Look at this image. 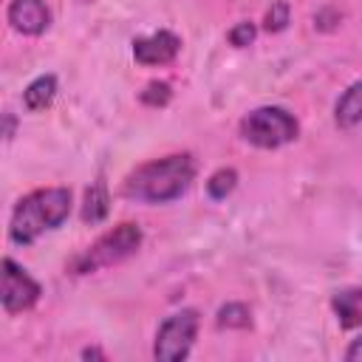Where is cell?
Wrapping results in <instances>:
<instances>
[{
	"mask_svg": "<svg viewBox=\"0 0 362 362\" xmlns=\"http://www.w3.org/2000/svg\"><path fill=\"white\" fill-rule=\"evenodd\" d=\"M192 178H195L192 156L178 153L158 161H147L136 173H130L124 181V195L147 204H167V201H175L181 192H187Z\"/></svg>",
	"mask_w": 362,
	"mask_h": 362,
	"instance_id": "1",
	"label": "cell"
},
{
	"mask_svg": "<svg viewBox=\"0 0 362 362\" xmlns=\"http://www.w3.org/2000/svg\"><path fill=\"white\" fill-rule=\"evenodd\" d=\"M71 212V192L65 187L37 189L17 201L8 223V235L14 243H31L45 229L59 226Z\"/></svg>",
	"mask_w": 362,
	"mask_h": 362,
	"instance_id": "2",
	"label": "cell"
},
{
	"mask_svg": "<svg viewBox=\"0 0 362 362\" xmlns=\"http://www.w3.org/2000/svg\"><path fill=\"white\" fill-rule=\"evenodd\" d=\"M141 246V229L136 223H119L107 235H102L96 243H90L82 255L74 257L71 272L74 274H90L105 266H116L124 257H130Z\"/></svg>",
	"mask_w": 362,
	"mask_h": 362,
	"instance_id": "3",
	"label": "cell"
},
{
	"mask_svg": "<svg viewBox=\"0 0 362 362\" xmlns=\"http://www.w3.org/2000/svg\"><path fill=\"white\" fill-rule=\"evenodd\" d=\"M297 130H300L297 119L283 107H257L246 113L240 122V136L249 144L263 147V150H274V147L294 141Z\"/></svg>",
	"mask_w": 362,
	"mask_h": 362,
	"instance_id": "4",
	"label": "cell"
},
{
	"mask_svg": "<svg viewBox=\"0 0 362 362\" xmlns=\"http://www.w3.org/2000/svg\"><path fill=\"white\" fill-rule=\"evenodd\" d=\"M195 334H198V311L184 308L178 314H170L156 334L153 356L158 362H181L189 354Z\"/></svg>",
	"mask_w": 362,
	"mask_h": 362,
	"instance_id": "5",
	"label": "cell"
},
{
	"mask_svg": "<svg viewBox=\"0 0 362 362\" xmlns=\"http://www.w3.org/2000/svg\"><path fill=\"white\" fill-rule=\"evenodd\" d=\"M37 300H40V283L25 269H20L11 257H6L3 260V308L8 314H17L31 308Z\"/></svg>",
	"mask_w": 362,
	"mask_h": 362,
	"instance_id": "6",
	"label": "cell"
},
{
	"mask_svg": "<svg viewBox=\"0 0 362 362\" xmlns=\"http://www.w3.org/2000/svg\"><path fill=\"white\" fill-rule=\"evenodd\" d=\"M178 48H181V40L173 31H156L150 37L133 40V57L141 65H167L175 59Z\"/></svg>",
	"mask_w": 362,
	"mask_h": 362,
	"instance_id": "7",
	"label": "cell"
},
{
	"mask_svg": "<svg viewBox=\"0 0 362 362\" xmlns=\"http://www.w3.org/2000/svg\"><path fill=\"white\" fill-rule=\"evenodd\" d=\"M8 23L20 34H42L51 23L45 0H11L8 3Z\"/></svg>",
	"mask_w": 362,
	"mask_h": 362,
	"instance_id": "8",
	"label": "cell"
},
{
	"mask_svg": "<svg viewBox=\"0 0 362 362\" xmlns=\"http://www.w3.org/2000/svg\"><path fill=\"white\" fill-rule=\"evenodd\" d=\"M331 308L342 328L362 325V288H342L331 297Z\"/></svg>",
	"mask_w": 362,
	"mask_h": 362,
	"instance_id": "9",
	"label": "cell"
},
{
	"mask_svg": "<svg viewBox=\"0 0 362 362\" xmlns=\"http://www.w3.org/2000/svg\"><path fill=\"white\" fill-rule=\"evenodd\" d=\"M334 119H337V124L345 127V130L362 122V79L354 82V85L339 96V102H337V107H334Z\"/></svg>",
	"mask_w": 362,
	"mask_h": 362,
	"instance_id": "10",
	"label": "cell"
},
{
	"mask_svg": "<svg viewBox=\"0 0 362 362\" xmlns=\"http://www.w3.org/2000/svg\"><path fill=\"white\" fill-rule=\"evenodd\" d=\"M110 209V198H107V187L102 178H96L88 189H85V204H82V221L85 223H99L107 218Z\"/></svg>",
	"mask_w": 362,
	"mask_h": 362,
	"instance_id": "11",
	"label": "cell"
},
{
	"mask_svg": "<svg viewBox=\"0 0 362 362\" xmlns=\"http://www.w3.org/2000/svg\"><path fill=\"white\" fill-rule=\"evenodd\" d=\"M57 96V79L51 74L37 76L25 90H23V102L28 110H45Z\"/></svg>",
	"mask_w": 362,
	"mask_h": 362,
	"instance_id": "12",
	"label": "cell"
},
{
	"mask_svg": "<svg viewBox=\"0 0 362 362\" xmlns=\"http://www.w3.org/2000/svg\"><path fill=\"white\" fill-rule=\"evenodd\" d=\"M218 325L221 328H249L252 314L243 303H226V305L218 308Z\"/></svg>",
	"mask_w": 362,
	"mask_h": 362,
	"instance_id": "13",
	"label": "cell"
},
{
	"mask_svg": "<svg viewBox=\"0 0 362 362\" xmlns=\"http://www.w3.org/2000/svg\"><path fill=\"white\" fill-rule=\"evenodd\" d=\"M235 184H238V173H235L232 167H223V170H218V173L209 175L206 192H209V198L221 201V198H226V195L235 189Z\"/></svg>",
	"mask_w": 362,
	"mask_h": 362,
	"instance_id": "14",
	"label": "cell"
},
{
	"mask_svg": "<svg viewBox=\"0 0 362 362\" xmlns=\"http://www.w3.org/2000/svg\"><path fill=\"white\" fill-rule=\"evenodd\" d=\"M170 96H173V90H170L167 82H150V85L141 90V102L150 105V107H164V105L170 102Z\"/></svg>",
	"mask_w": 362,
	"mask_h": 362,
	"instance_id": "15",
	"label": "cell"
},
{
	"mask_svg": "<svg viewBox=\"0 0 362 362\" xmlns=\"http://www.w3.org/2000/svg\"><path fill=\"white\" fill-rule=\"evenodd\" d=\"M286 25H288V3L286 0H277L266 11V31H283Z\"/></svg>",
	"mask_w": 362,
	"mask_h": 362,
	"instance_id": "16",
	"label": "cell"
},
{
	"mask_svg": "<svg viewBox=\"0 0 362 362\" xmlns=\"http://www.w3.org/2000/svg\"><path fill=\"white\" fill-rule=\"evenodd\" d=\"M255 34H257V28H255V23H238V25H232L229 28V42L235 45V48H246V45H252L255 42Z\"/></svg>",
	"mask_w": 362,
	"mask_h": 362,
	"instance_id": "17",
	"label": "cell"
},
{
	"mask_svg": "<svg viewBox=\"0 0 362 362\" xmlns=\"http://www.w3.org/2000/svg\"><path fill=\"white\" fill-rule=\"evenodd\" d=\"M345 359H348V362H362V337H359V339H354V342L348 345Z\"/></svg>",
	"mask_w": 362,
	"mask_h": 362,
	"instance_id": "18",
	"label": "cell"
},
{
	"mask_svg": "<svg viewBox=\"0 0 362 362\" xmlns=\"http://www.w3.org/2000/svg\"><path fill=\"white\" fill-rule=\"evenodd\" d=\"M82 356H85V359H105V354H102V351H96V348H85V351H82Z\"/></svg>",
	"mask_w": 362,
	"mask_h": 362,
	"instance_id": "19",
	"label": "cell"
}]
</instances>
